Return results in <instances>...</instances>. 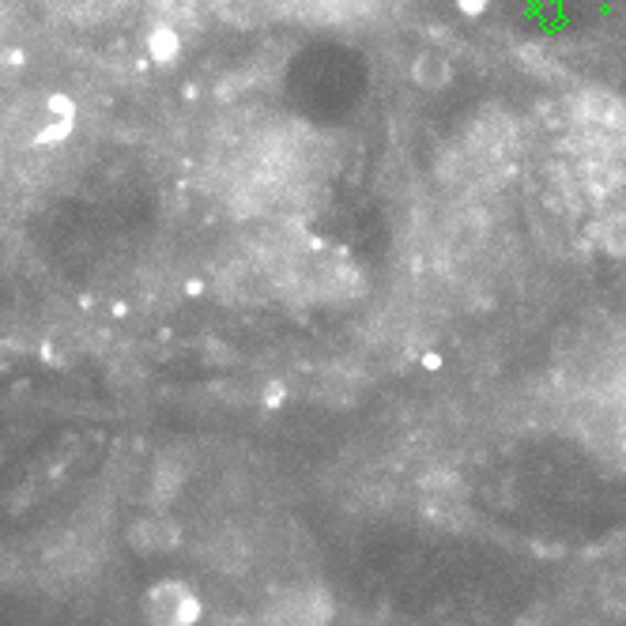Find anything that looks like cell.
<instances>
[{
  "label": "cell",
  "mask_w": 626,
  "mask_h": 626,
  "mask_svg": "<svg viewBox=\"0 0 626 626\" xmlns=\"http://www.w3.org/2000/svg\"><path fill=\"white\" fill-rule=\"evenodd\" d=\"M182 483H185V468L177 464V457H163V461H159L155 479H151V487H155V498H174Z\"/></svg>",
  "instance_id": "6"
},
{
  "label": "cell",
  "mask_w": 626,
  "mask_h": 626,
  "mask_svg": "<svg viewBox=\"0 0 626 626\" xmlns=\"http://www.w3.org/2000/svg\"><path fill=\"white\" fill-rule=\"evenodd\" d=\"M129 540L137 543V551H170L177 548V540H182V532H177V525L170 521V517H144L140 525H132Z\"/></svg>",
  "instance_id": "4"
},
{
  "label": "cell",
  "mask_w": 626,
  "mask_h": 626,
  "mask_svg": "<svg viewBox=\"0 0 626 626\" xmlns=\"http://www.w3.org/2000/svg\"><path fill=\"white\" fill-rule=\"evenodd\" d=\"M148 619L155 626H193L201 619V601L185 581H163L148 593Z\"/></svg>",
  "instance_id": "2"
},
{
  "label": "cell",
  "mask_w": 626,
  "mask_h": 626,
  "mask_svg": "<svg viewBox=\"0 0 626 626\" xmlns=\"http://www.w3.org/2000/svg\"><path fill=\"white\" fill-rule=\"evenodd\" d=\"M411 84H415L419 91H442V87H450L453 84L450 57L438 50L415 53V61H411Z\"/></svg>",
  "instance_id": "3"
},
{
  "label": "cell",
  "mask_w": 626,
  "mask_h": 626,
  "mask_svg": "<svg viewBox=\"0 0 626 626\" xmlns=\"http://www.w3.org/2000/svg\"><path fill=\"white\" fill-rule=\"evenodd\" d=\"M212 554H216V562L223 570H230V574L246 570V562H249V551H246V543H241L238 536H223L216 548H212Z\"/></svg>",
  "instance_id": "7"
},
{
  "label": "cell",
  "mask_w": 626,
  "mask_h": 626,
  "mask_svg": "<svg viewBox=\"0 0 626 626\" xmlns=\"http://www.w3.org/2000/svg\"><path fill=\"white\" fill-rule=\"evenodd\" d=\"M328 619H333V596L313 581L291 585L268 607V626H328Z\"/></svg>",
  "instance_id": "1"
},
{
  "label": "cell",
  "mask_w": 626,
  "mask_h": 626,
  "mask_svg": "<svg viewBox=\"0 0 626 626\" xmlns=\"http://www.w3.org/2000/svg\"><path fill=\"white\" fill-rule=\"evenodd\" d=\"M601 604L607 607V612L626 615V574L604 581V585H601Z\"/></svg>",
  "instance_id": "8"
},
{
  "label": "cell",
  "mask_w": 626,
  "mask_h": 626,
  "mask_svg": "<svg viewBox=\"0 0 626 626\" xmlns=\"http://www.w3.org/2000/svg\"><path fill=\"white\" fill-rule=\"evenodd\" d=\"M283 400H288V386H283V381H268V386L261 389V404L265 408H280Z\"/></svg>",
  "instance_id": "9"
},
{
  "label": "cell",
  "mask_w": 626,
  "mask_h": 626,
  "mask_svg": "<svg viewBox=\"0 0 626 626\" xmlns=\"http://www.w3.org/2000/svg\"><path fill=\"white\" fill-rule=\"evenodd\" d=\"M177 50H182V39H177L174 26H170V23L151 26V34H148V53H151V61H159V65H170V61L177 57Z\"/></svg>",
  "instance_id": "5"
},
{
  "label": "cell",
  "mask_w": 626,
  "mask_h": 626,
  "mask_svg": "<svg viewBox=\"0 0 626 626\" xmlns=\"http://www.w3.org/2000/svg\"><path fill=\"white\" fill-rule=\"evenodd\" d=\"M461 15H483L487 12V0H457Z\"/></svg>",
  "instance_id": "10"
}]
</instances>
